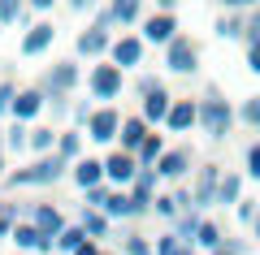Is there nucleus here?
<instances>
[{"label":"nucleus","mask_w":260,"mask_h":255,"mask_svg":"<svg viewBox=\"0 0 260 255\" xmlns=\"http://www.w3.org/2000/svg\"><path fill=\"white\" fill-rule=\"evenodd\" d=\"M65 164H70V160L56 156V152H52V156H39L30 169H18V173L9 177V186H52L56 177L65 173Z\"/></svg>","instance_id":"f257e3e1"},{"label":"nucleus","mask_w":260,"mask_h":255,"mask_svg":"<svg viewBox=\"0 0 260 255\" xmlns=\"http://www.w3.org/2000/svg\"><path fill=\"white\" fill-rule=\"evenodd\" d=\"M200 126H204L208 138H225V134H230V126H234L230 104H225L221 95H204V100H200Z\"/></svg>","instance_id":"f03ea898"},{"label":"nucleus","mask_w":260,"mask_h":255,"mask_svg":"<svg viewBox=\"0 0 260 255\" xmlns=\"http://www.w3.org/2000/svg\"><path fill=\"white\" fill-rule=\"evenodd\" d=\"M143 173V164L135 160L130 152H113L109 160H104V177H109L113 186H135V177Z\"/></svg>","instance_id":"7ed1b4c3"},{"label":"nucleus","mask_w":260,"mask_h":255,"mask_svg":"<svg viewBox=\"0 0 260 255\" xmlns=\"http://www.w3.org/2000/svg\"><path fill=\"white\" fill-rule=\"evenodd\" d=\"M74 82H78V65L61 61V65H52V69H48V78H44V95H52V100H65V95L74 91Z\"/></svg>","instance_id":"20e7f679"},{"label":"nucleus","mask_w":260,"mask_h":255,"mask_svg":"<svg viewBox=\"0 0 260 255\" xmlns=\"http://www.w3.org/2000/svg\"><path fill=\"white\" fill-rule=\"evenodd\" d=\"M195 61H200V48H195L186 35H178L174 44L165 48V65H169L174 74H191V69H195Z\"/></svg>","instance_id":"39448f33"},{"label":"nucleus","mask_w":260,"mask_h":255,"mask_svg":"<svg viewBox=\"0 0 260 255\" xmlns=\"http://www.w3.org/2000/svg\"><path fill=\"white\" fill-rule=\"evenodd\" d=\"M91 95L95 100H117L121 95V69L117 65H95L91 69Z\"/></svg>","instance_id":"423d86ee"},{"label":"nucleus","mask_w":260,"mask_h":255,"mask_svg":"<svg viewBox=\"0 0 260 255\" xmlns=\"http://www.w3.org/2000/svg\"><path fill=\"white\" fill-rule=\"evenodd\" d=\"M121 121H126V117H117V108H95V117H91V126H87V134H91L95 143H113V138L121 134Z\"/></svg>","instance_id":"0eeeda50"},{"label":"nucleus","mask_w":260,"mask_h":255,"mask_svg":"<svg viewBox=\"0 0 260 255\" xmlns=\"http://www.w3.org/2000/svg\"><path fill=\"white\" fill-rule=\"evenodd\" d=\"M217 191H221V173H217V164H204L200 177H195V208L217 203Z\"/></svg>","instance_id":"6e6552de"},{"label":"nucleus","mask_w":260,"mask_h":255,"mask_svg":"<svg viewBox=\"0 0 260 255\" xmlns=\"http://www.w3.org/2000/svg\"><path fill=\"white\" fill-rule=\"evenodd\" d=\"M156 173L165 177V182H178V177H186V173H191V152H182V147L165 152V156H160V164H156Z\"/></svg>","instance_id":"1a4fd4ad"},{"label":"nucleus","mask_w":260,"mask_h":255,"mask_svg":"<svg viewBox=\"0 0 260 255\" xmlns=\"http://www.w3.org/2000/svg\"><path fill=\"white\" fill-rule=\"evenodd\" d=\"M139 61H143V39L121 35L117 44H113V65H117V69H135Z\"/></svg>","instance_id":"9d476101"},{"label":"nucleus","mask_w":260,"mask_h":255,"mask_svg":"<svg viewBox=\"0 0 260 255\" xmlns=\"http://www.w3.org/2000/svg\"><path fill=\"white\" fill-rule=\"evenodd\" d=\"M174 30H178V26H174V18H169V13H152V18L143 22V39H148V44H165V48H169V44L178 39Z\"/></svg>","instance_id":"9b49d317"},{"label":"nucleus","mask_w":260,"mask_h":255,"mask_svg":"<svg viewBox=\"0 0 260 255\" xmlns=\"http://www.w3.org/2000/svg\"><path fill=\"white\" fill-rule=\"evenodd\" d=\"M174 104H178V100H169V91L160 87V91L143 95V113H139V117L148 121V126H152V121H169V113H174Z\"/></svg>","instance_id":"f8f14e48"},{"label":"nucleus","mask_w":260,"mask_h":255,"mask_svg":"<svg viewBox=\"0 0 260 255\" xmlns=\"http://www.w3.org/2000/svg\"><path fill=\"white\" fill-rule=\"evenodd\" d=\"M156 177H160L156 169H143V173L135 177V186H130V195H135V203H139V216L156 203Z\"/></svg>","instance_id":"ddd939ff"},{"label":"nucleus","mask_w":260,"mask_h":255,"mask_svg":"<svg viewBox=\"0 0 260 255\" xmlns=\"http://www.w3.org/2000/svg\"><path fill=\"white\" fill-rule=\"evenodd\" d=\"M117 138H121V152L135 156L143 143H148V121H143V117H126V121H121V134H117Z\"/></svg>","instance_id":"4468645a"},{"label":"nucleus","mask_w":260,"mask_h":255,"mask_svg":"<svg viewBox=\"0 0 260 255\" xmlns=\"http://www.w3.org/2000/svg\"><path fill=\"white\" fill-rule=\"evenodd\" d=\"M174 134H186L191 126H200V104H191V100H178L174 104V113H169V121H165Z\"/></svg>","instance_id":"2eb2a0df"},{"label":"nucleus","mask_w":260,"mask_h":255,"mask_svg":"<svg viewBox=\"0 0 260 255\" xmlns=\"http://www.w3.org/2000/svg\"><path fill=\"white\" fill-rule=\"evenodd\" d=\"M44 104H48L44 87H30V91L18 95V104H13V117H18V121H30V117H39V113H44Z\"/></svg>","instance_id":"dca6fc26"},{"label":"nucleus","mask_w":260,"mask_h":255,"mask_svg":"<svg viewBox=\"0 0 260 255\" xmlns=\"http://www.w3.org/2000/svg\"><path fill=\"white\" fill-rule=\"evenodd\" d=\"M52 39H56V30L48 26V22L30 26V30H26V39H22V56H39V52H48V48H52Z\"/></svg>","instance_id":"f3484780"},{"label":"nucleus","mask_w":260,"mask_h":255,"mask_svg":"<svg viewBox=\"0 0 260 255\" xmlns=\"http://www.w3.org/2000/svg\"><path fill=\"white\" fill-rule=\"evenodd\" d=\"M30 221H35V225L44 229L48 238H61L65 229H70V225H65V216H61V212H56V208H48V203H39V208L30 212Z\"/></svg>","instance_id":"a211bd4d"},{"label":"nucleus","mask_w":260,"mask_h":255,"mask_svg":"<svg viewBox=\"0 0 260 255\" xmlns=\"http://www.w3.org/2000/svg\"><path fill=\"white\" fill-rule=\"evenodd\" d=\"M104 216L109 221H126V216H139V203H135V195H126V191H113L109 195V203H104Z\"/></svg>","instance_id":"6ab92c4d"},{"label":"nucleus","mask_w":260,"mask_h":255,"mask_svg":"<svg viewBox=\"0 0 260 255\" xmlns=\"http://www.w3.org/2000/svg\"><path fill=\"white\" fill-rule=\"evenodd\" d=\"M74 182L83 186V191H95V186L104 182V160H78L74 164Z\"/></svg>","instance_id":"aec40b11"},{"label":"nucleus","mask_w":260,"mask_h":255,"mask_svg":"<svg viewBox=\"0 0 260 255\" xmlns=\"http://www.w3.org/2000/svg\"><path fill=\"white\" fill-rule=\"evenodd\" d=\"M104 48H109V30H104V26H91V30L78 35V52H83V56H100Z\"/></svg>","instance_id":"412c9836"},{"label":"nucleus","mask_w":260,"mask_h":255,"mask_svg":"<svg viewBox=\"0 0 260 255\" xmlns=\"http://www.w3.org/2000/svg\"><path fill=\"white\" fill-rule=\"evenodd\" d=\"M87 242H91V234H87L83 225H70V229H65L61 238H56V246H61V251H70V255H78V251H83Z\"/></svg>","instance_id":"4be33fe9"},{"label":"nucleus","mask_w":260,"mask_h":255,"mask_svg":"<svg viewBox=\"0 0 260 255\" xmlns=\"http://www.w3.org/2000/svg\"><path fill=\"white\" fill-rule=\"evenodd\" d=\"M200 229H204V221L195 216V212H182V216H178V225H174V234L182 238L186 246H195V238H200Z\"/></svg>","instance_id":"5701e85b"},{"label":"nucleus","mask_w":260,"mask_h":255,"mask_svg":"<svg viewBox=\"0 0 260 255\" xmlns=\"http://www.w3.org/2000/svg\"><path fill=\"white\" fill-rule=\"evenodd\" d=\"M160 156H165V143H160V134H148V143L135 152V160L148 169V164H160Z\"/></svg>","instance_id":"b1692460"},{"label":"nucleus","mask_w":260,"mask_h":255,"mask_svg":"<svg viewBox=\"0 0 260 255\" xmlns=\"http://www.w3.org/2000/svg\"><path fill=\"white\" fill-rule=\"evenodd\" d=\"M156 255H195V246H186L182 238L169 229V234H160V238H156Z\"/></svg>","instance_id":"393cba45"},{"label":"nucleus","mask_w":260,"mask_h":255,"mask_svg":"<svg viewBox=\"0 0 260 255\" xmlns=\"http://www.w3.org/2000/svg\"><path fill=\"white\" fill-rule=\"evenodd\" d=\"M217 203H243V177H239V173H225V177H221Z\"/></svg>","instance_id":"a878e982"},{"label":"nucleus","mask_w":260,"mask_h":255,"mask_svg":"<svg viewBox=\"0 0 260 255\" xmlns=\"http://www.w3.org/2000/svg\"><path fill=\"white\" fill-rule=\"evenodd\" d=\"M83 229H87L91 238H104V234H109V216L95 212V208H83Z\"/></svg>","instance_id":"bb28decb"},{"label":"nucleus","mask_w":260,"mask_h":255,"mask_svg":"<svg viewBox=\"0 0 260 255\" xmlns=\"http://www.w3.org/2000/svg\"><path fill=\"white\" fill-rule=\"evenodd\" d=\"M56 143H61V134H52V130H30V147H35V152L52 156V152H56Z\"/></svg>","instance_id":"cd10ccee"},{"label":"nucleus","mask_w":260,"mask_h":255,"mask_svg":"<svg viewBox=\"0 0 260 255\" xmlns=\"http://www.w3.org/2000/svg\"><path fill=\"white\" fill-rule=\"evenodd\" d=\"M30 0H0V22L5 26H13V22H22V13H26Z\"/></svg>","instance_id":"c85d7f7f"},{"label":"nucleus","mask_w":260,"mask_h":255,"mask_svg":"<svg viewBox=\"0 0 260 255\" xmlns=\"http://www.w3.org/2000/svg\"><path fill=\"white\" fill-rule=\"evenodd\" d=\"M195 246H204V251H217V246H225V242H221V229H217L213 221H204V229H200Z\"/></svg>","instance_id":"c756f323"},{"label":"nucleus","mask_w":260,"mask_h":255,"mask_svg":"<svg viewBox=\"0 0 260 255\" xmlns=\"http://www.w3.org/2000/svg\"><path fill=\"white\" fill-rule=\"evenodd\" d=\"M135 18H139V0H113V22L126 26V22H135Z\"/></svg>","instance_id":"7c9ffc66"},{"label":"nucleus","mask_w":260,"mask_h":255,"mask_svg":"<svg viewBox=\"0 0 260 255\" xmlns=\"http://www.w3.org/2000/svg\"><path fill=\"white\" fill-rule=\"evenodd\" d=\"M13 229H18V208L13 203H0V242L13 238Z\"/></svg>","instance_id":"2f4dec72"},{"label":"nucleus","mask_w":260,"mask_h":255,"mask_svg":"<svg viewBox=\"0 0 260 255\" xmlns=\"http://www.w3.org/2000/svg\"><path fill=\"white\" fill-rule=\"evenodd\" d=\"M5 143H9V147H13V152H22V147H26V143H30V130H26V126H22V121H13V126H9V130H5Z\"/></svg>","instance_id":"473e14b6"},{"label":"nucleus","mask_w":260,"mask_h":255,"mask_svg":"<svg viewBox=\"0 0 260 255\" xmlns=\"http://www.w3.org/2000/svg\"><path fill=\"white\" fill-rule=\"evenodd\" d=\"M78 152H83V138H78V134H61L56 156H65V160H78Z\"/></svg>","instance_id":"72a5a7b5"},{"label":"nucleus","mask_w":260,"mask_h":255,"mask_svg":"<svg viewBox=\"0 0 260 255\" xmlns=\"http://www.w3.org/2000/svg\"><path fill=\"white\" fill-rule=\"evenodd\" d=\"M121 251H126V255H156V246H152L148 238H139V234H130L126 242H121Z\"/></svg>","instance_id":"f704fd0d"},{"label":"nucleus","mask_w":260,"mask_h":255,"mask_svg":"<svg viewBox=\"0 0 260 255\" xmlns=\"http://www.w3.org/2000/svg\"><path fill=\"white\" fill-rule=\"evenodd\" d=\"M217 35H221V39H239V35H247V26H243L239 18H221V22H217Z\"/></svg>","instance_id":"c9c22d12"},{"label":"nucleus","mask_w":260,"mask_h":255,"mask_svg":"<svg viewBox=\"0 0 260 255\" xmlns=\"http://www.w3.org/2000/svg\"><path fill=\"white\" fill-rule=\"evenodd\" d=\"M18 95H22V91H13V82H0V113H13Z\"/></svg>","instance_id":"e433bc0d"},{"label":"nucleus","mask_w":260,"mask_h":255,"mask_svg":"<svg viewBox=\"0 0 260 255\" xmlns=\"http://www.w3.org/2000/svg\"><path fill=\"white\" fill-rule=\"evenodd\" d=\"M109 195H113V191H104V186H95V191H87V208L104 212V203H109Z\"/></svg>","instance_id":"4c0bfd02"},{"label":"nucleus","mask_w":260,"mask_h":255,"mask_svg":"<svg viewBox=\"0 0 260 255\" xmlns=\"http://www.w3.org/2000/svg\"><path fill=\"white\" fill-rule=\"evenodd\" d=\"M156 212H160V216H169V221H174V216H178L182 208H178V199H174V195H160V199H156Z\"/></svg>","instance_id":"58836bf2"},{"label":"nucleus","mask_w":260,"mask_h":255,"mask_svg":"<svg viewBox=\"0 0 260 255\" xmlns=\"http://www.w3.org/2000/svg\"><path fill=\"white\" fill-rule=\"evenodd\" d=\"M243 121L260 130V100H247V104H243Z\"/></svg>","instance_id":"ea45409f"},{"label":"nucleus","mask_w":260,"mask_h":255,"mask_svg":"<svg viewBox=\"0 0 260 255\" xmlns=\"http://www.w3.org/2000/svg\"><path fill=\"white\" fill-rule=\"evenodd\" d=\"M247 173L260 182V143H251V147H247Z\"/></svg>","instance_id":"a19ab883"},{"label":"nucleus","mask_w":260,"mask_h":255,"mask_svg":"<svg viewBox=\"0 0 260 255\" xmlns=\"http://www.w3.org/2000/svg\"><path fill=\"white\" fill-rule=\"evenodd\" d=\"M239 221H247V225H256V221H260V212H256V203H251V199L239 203Z\"/></svg>","instance_id":"79ce46f5"},{"label":"nucleus","mask_w":260,"mask_h":255,"mask_svg":"<svg viewBox=\"0 0 260 255\" xmlns=\"http://www.w3.org/2000/svg\"><path fill=\"white\" fill-rule=\"evenodd\" d=\"M247 65L251 74H260V44H247Z\"/></svg>","instance_id":"37998d69"},{"label":"nucleus","mask_w":260,"mask_h":255,"mask_svg":"<svg viewBox=\"0 0 260 255\" xmlns=\"http://www.w3.org/2000/svg\"><path fill=\"white\" fill-rule=\"evenodd\" d=\"M152 91H160V82H156V78H148V74H143V78H139V95H152Z\"/></svg>","instance_id":"c03bdc74"},{"label":"nucleus","mask_w":260,"mask_h":255,"mask_svg":"<svg viewBox=\"0 0 260 255\" xmlns=\"http://www.w3.org/2000/svg\"><path fill=\"white\" fill-rule=\"evenodd\" d=\"M213 255H243V242H225V246H217Z\"/></svg>","instance_id":"a18cd8bd"},{"label":"nucleus","mask_w":260,"mask_h":255,"mask_svg":"<svg viewBox=\"0 0 260 255\" xmlns=\"http://www.w3.org/2000/svg\"><path fill=\"white\" fill-rule=\"evenodd\" d=\"M78 255H109V251H100V246H95V242H87V246H83V251H78Z\"/></svg>","instance_id":"49530a36"},{"label":"nucleus","mask_w":260,"mask_h":255,"mask_svg":"<svg viewBox=\"0 0 260 255\" xmlns=\"http://www.w3.org/2000/svg\"><path fill=\"white\" fill-rule=\"evenodd\" d=\"M95 0H70V9H91Z\"/></svg>","instance_id":"de8ad7c7"},{"label":"nucleus","mask_w":260,"mask_h":255,"mask_svg":"<svg viewBox=\"0 0 260 255\" xmlns=\"http://www.w3.org/2000/svg\"><path fill=\"white\" fill-rule=\"evenodd\" d=\"M230 9H247V5H256V0H225Z\"/></svg>","instance_id":"09e8293b"},{"label":"nucleus","mask_w":260,"mask_h":255,"mask_svg":"<svg viewBox=\"0 0 260 255\" xmlns=\"http://www.w3.org/2000/svg\"><path fill=\"white\" fill-rule=\"evenodd\" d=\"M30 9H52V0H30Z\"/></svg>","instance_id":"8fccbe9b"},{"label":"nucleus","mask_w":260,"mask_h":255,"mask_svg":"<svg viewBox=\"0 0 260 255\" xmlns=\"http://www.w3.org/2000/svg\"><path fill=\"white\" fill-rule=\"evenodd\" d=\"M156 5H160V13H169V9L178 5V0H156Z\"/></svg>","instance_id":"3c124183"},{"label":"nucleus","mask_w":260,"mask_h":255,"mask_svg":"<svg viewBox=\"0 0 260 255\" xmlns=\"http://www.w3.org/2000/svg\"><path fill=\"white\" fill-rule=\"evenodd\" d=\"M0 147H5V138H0ZM0 177H5V156H0Z\"/></svg>","instance_id":"603ef678"},{"label":"nucleus","mask_w":260,"mask_h":255,"mask_svg":"<svg viewBox=\"0 0 260 255\" xmlns=\"http://www.w3.org/2000/svg\"><path fill=\"white\" fill-rule=\"evenodd\" d=\"M256 238H260V221H256Z\"/></svg>","instance_id":"864d4df0"}]
</instances>
